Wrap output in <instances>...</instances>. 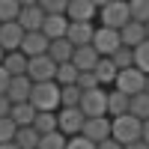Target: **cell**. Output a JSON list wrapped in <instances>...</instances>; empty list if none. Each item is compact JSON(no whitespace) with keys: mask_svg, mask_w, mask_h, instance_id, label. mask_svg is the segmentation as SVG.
<instances>
[{"mask_svg":"<svg viewBox=\"0 0 149 149\" xmlns=\"http://www.w3.org/2000/svg\"><path fill=\"white\" fill-rule=\"evenodd\" d=\"M27 102H30L36 110H57V107H60V84H54V81L33 84Z\"/></svg>","mask_w":149,"mask_h":149,"instance_id":"6da1fadb","label":"cell"},{"mask_svg":"<svg viewBox=\"0 0 149 149\" xmlns=\"http://www.w3.org/2000/svg\"><path fill=\"white\" fill-rule=\"evenodd\" d=\"M98 21L102 27H110V30H119L122 24H128L131 15H128V0H107L104 6H98Z\"/></svg>","mask_w":149,"mask_h":149,"instance_id":"7a4b0ae2","label":"cell"},{"mask_svg":"<svg viewBox=\"0 0 149 149\" xmlns=\"http://www.w3.org/2000/svg\"><path fill=\"white\" fill-rule=\"evenodd\" d=\"M110 137H113L116 143L140 140V119H137V116H131V113L110 116Z\"/></svg>","mask_w":149,"mask_h":149,"instance_id":"3957f363","label":"cell"},{"mask_svg":"<svg viewBox=\"0 0 149 149\" xmlns=\"http://www.w3.org/2000/svg\"><path fill=\"white\" fill-rule=\"evenodd\" d=\"M78 110L84 116H107V86H93L81 93Z\"/></svg>","mask_w":149,"mask_h":149,"instance_id":"277c9868","label":"cell"},{"mask_svg":"<svg viewBox=\"0 0 149 149\" xmlns=\"http://www.w3.org/2000/svg\"><path fill=\"white\" fill-rule=\"evenodd\" d=\"M143 84H146V74H143L137 66H128V69H119V72H116L113 90L125 93V95H134V93L143 90Z\"/></svg>","mask_w":149,"mask_h":149,"instance_id":"5b68a950","label":"cell"},{"mask_svg":"<svg viewBox=\"0 0 149 149\" xmlns=\"http://www.w3.org/2000/svg\"><path fill=\"white\" fill-rule=\"evenodd\" d=\"M54 72H57V63L48 54H39V57H27V78L33 84H42V81H54Z\"/></svg>","mask_w":149,"mask_h":149,"instance_id":"8992f818","label":"cell"},{"mask_svg":"<svg viewBox=\"0 0 149 149\" xmlns=\"http://www.w3.org/2000/svg\"><path fill=\"white\" fill-rule=\"evenodd\" d=\"M95 51H98V57H110L116 51V48L122 45L119 42V30H110V27H95V33H93V42H90Z\"/></svg>","mask_w":149,"mask_h":149,"instance_id":"52a82bcc","label":"cell"},{"mask_svg":"<svg viewBox=\"0 0 149 149\" xmlns=\"http://www.w3.org/2000/svg\"><path fill=\"white\" fill-rule=\"evenodd\" d=\"M81 125H84V113L78 107H57V131L72 137V134H81Z\"/></svg>","mask_w":149,"mask_h":149,"instance_id":"ba28073f","label":"cell"},{"mask_svg":"<svg viewBox=\"0 0 149 149\" xmlns=\"http://www.w3.org/2000/svg\"><path fill=\"white\" fill-rule=\"evenodd\" d=\"M81 134H84L86 140H93V143L110 137V116H84Z\"/></svg>","mask_w":149,"mask_h":149,"instance_id":"9c48e42d","label":"cell"},{"mask_svg":"<svg viewBox=\"0 0 149 149\" xmlns=\"http://www.w3.org/2000/svg\"><path fill=\"white\" fill-rule=\"evenodd\" d=\"M93 33H95V24H93V21H69L66 39L78 48V45H90V42H93Z\"/></svg>","mask_w":149,"mask_h":149,"instance_id":"30bf717a","label":"cell"},{"mask_svg":"<svg viewBox=\"0 0 149 149\" xmlns=\"http://www.w3.org/2000/svg\"><path fill=\"white\" fill-rule=\"evenodd\" d=\"M48 42H51V39H48L42 30H30V33H24L18 51L27 54V57H39V54H48Z\"/></svg>","mask_w":149,"mask_h":149,"instance_id":"8fae6325","label":"cell"},{"mask_svg":"<svg viewBox=\"0 0 149 149\" xmlns=\"http://www.w3.org/2000/svg\"><path fill=\"white\" fill-rule=\"evenodd\" d=\"M21 39H24V30H21L18 21H3L0 24V48L3 51H18Z\"/></svg>","mask_w":149,"mask_h":149,"instance_id":"7c38bea8","label":"cell"},{"mask_svg":"<svg viewBox=\"0 0 149 149\" xmlns=\"http://www.w3.org/2000/svg\"><path fill=\"white\" fill-rule=\"evenodd\" d=\"M30 90H33V81L27 78V74H15V78H9V86H6V98L12 104H18V102H27L30 98Z\"/></svg>","mask_w":149,"mask_h":149,"instance_id":"4fadbf2b","label":"cell"},{"mask_svg":"<svg viewBox=\"0 0 149 149\" xmlns=\"http://www.w3.org/2000/svg\"><path fill=\"white\" fill-rule=\"evenodd\" d=\"M98 63V51L93 45H78L72 51V66L78 72H93V66Z\"/></svg>","mask_w":149,"mask_h":149,"instance_id":"5bb4252c","label":"cell"},{"mask_svg":"<svg viewBox=\"0 0 149 149\" xmlns=\"http://www.w3.org/2000/svg\"><path fill=\"white\" fill-rule=\"evenodd\" d=\"M95 3L93 0H69L66 3V18L69 21H93L95 18Z\"/></svg>","mask_w":149,"mask_h":149,"instance_id":"9a60e30c","label":"cell"},{"mask_svg":"<svg viewBox=\"0 0 149 149\" xmlns=\"http://www.w3.org/2000/svg\"><path fill=\"white\" fill-rule=\"evenodd\" d=\"M15 21L21 24V30H24V33H30V30H39V27H42L45 12L39 9V3H33V6H21V12H18V18H15Z\"/></svg>","mask_w":149,"mask_h":149,"instance_id":"2e32d148","label":"cell"},{"mask_svg":"<svg viewBox=\"0 0 149 149\" xmlns=\"http://www.w3.org/2000/svg\"><path fill=\"white\" fill-rule=\"evenodd\" d=\"M116 72H119V69L113 66V60H110V57H98V63L93 66V74H95L98 86H113Z\"/></svg>","mask_w":149,"mask_h":149,"instance_id":"e0dca14e","label":"cell"},{"mask_svg":"<svg viewBox=\"0 0 149 149\" xmlns=\"http://www.w3.org/2000/svg\"><path fill=\"white\" fill-rule=\"evenodd\" d=\"M143 39H146V30H143L140 21H128V24H122V27H119V42L125 45V48L140 45Z\"/></svg>","mask_w":149,"mask_h":149,"instance_id":"ac0fdd59","label":"cell"},{"mask_svg":"<svg viewBox=\"0 0 149 149\" xmlns=\"http://www.w3.org/2000/svg\"><path fill=\"white\" fill-rule=\"evenodd\" d=\"M72 51H74V45L66 39V36L48 42V57H51L54 63H69V60H72Z\"/></svg>","mask_w":149,"mask_h":149,"instance_id":"d6986e66","label":"cell"},{"mask_svg":"<svg viewBox=\"0 0 149 149\" xmlns=\"http://www.w3.org/2000/svg\"><path fill=\"white\" fill-rule=\"evenodd\" d=\"M66 27H69V18L66 15H45L42 21V33L48 36V39H60V36H66Z\"/></svg>","mask_w":149,"mask_h":149,"instance_id":"ffe728a7","label":"cell"},{"mask_svg":"<svg viewBox=\"0 0 149 149\" xmlns=\"http://www.w3.org/2000/svg\"><path fill=\"white\" fill-rule=\"evenodd\" d=\"M0 66L9 72V78H15V74H27V54H21V51H6Z\"/></svg>","mask_w":149,"mask_h":149,"instance_id":"44dd1931","label":"cell"},{"mask_svg":"<svg viewBox=\"0 0 149 149\" xmlns=\"http://www.w3.org/2000/svg\"><path fill=\"white\" fill-rule=\"evenodd\" d=\"M33 116H36V107H33L30 102H18V104H12V107H9V119L15 122L18 128H21V125H30Z\"/></svg>","mask_w":149,"mask_h":149,"instance_id":"7402d4cb","label":"cell"},{"mask_svg":"<svg viewBox=\"0 0 149 149\" xmlns=\"http://www.w3.org/2000/svg\"><path fill=\"white\" fill-rule=\"evenodd\" d=\"M12 143H15L18 149H36V143H39V131H36L33 125H21V128H15Z\"/></svg>","mask_w":149,"mask_h":149,"instance_id":"603a6c76","label":"cell"},{"mask_svg":"<svg viewBox=\"0 0 149 149\" xmlns=\"http://www.w3.org/2000/svg\"><path fill=\"white\" fill-rule=\"evenodd\" d=\"M128 113L137 116V119H149V93H134L128 95Z\"/></svg>","mask_w":149,"mask_h":149,"instance_id":"cb8c5ba5","label":"cell"},{"mask_svg":"<svg viewBox=\"0 0 149 149\" xmlns=\"http://www.w3.org/2000/svg\"><path fill=\"white\" fill-rule=\"evenodd\" d=\"M30 125L39 131V134H48V131H57V110H36V116Z\"/></svg>","mask_w":149,"mask_h":149,"instance_id":"d4e9b609","label":"cell"},{"mask_svg":"<svg viewBox=\"0 0 149 149\" xmlns=\"http://www.w3.org/2000/svg\"><path fill=\"white\" fill-rule=\"evenodd\" d=\"M128 113V95L119 90H107V116Z\"/></svg>","mask_w":149,"mask_h":149,"instance_id":"484cf974","label":"cell"},{"mask_svg":"<svg viewBox=\"0 0 149 149\" xmlns=\"http://www.w3.org/2000/svg\"><path fill=\"white\" fill-rule=\"evenodd\" d=\"M36 149H66V134H63V131L39 134V143H36Z\"/></svg>","mask_w":149,"mask_h":149,"instance_id":"4316f807","label":"cell"},{"mask_svg":"<svg viewBox=\"0 0 149 149\" xmlns=\"http://www.w3.org/2000/svg\"><path fill=\"white\" fill-rule=\"evenodd\" d=\"M74 81H78V69L72 66V60H69V63H57V72H54V84L66 86V84H74Z\"/></svg>","mask_w":149,"mask_h":149,"instance_id":"83f0119b","label":"cell"},{"mask_svg":"<svg viewBox=\"0 0 149 149\" xmlns=\"http://www.w3.org/2000/svg\"><path fill=\"white\" fill-rule=\"evenodd\" d=\"M81 102V90H78V84H66V86H60V107H78Z\"/></svg>","mask_w":149,"mask_h":149,"instance_id":"f1b7e54d","label":"cell"},{"mask_svg":"<svg viewBox=\"0 0 149 149\" xmlns=\"http://www.w3.org/2000/svg\"><path fill=\"white\" fill-rule=\"evenodd\" d=\"M131 54H134V66H137L143 74H149V39H143L140 45H134Z\"/></svg>","mask_w":149,"mask_h":149,"instance_id":"f546056e","label":"cell"},{"mask_svg":"<svg viewBox=\"0 0 149 149\" xmlns=\"http://www.w3.org/2000/svg\"><path fill=\"white\" fill-rule=\"evenodd\" d=\"M128 15H131V21L146 24L149 21V0H128Z\"/></svg>","mask_w":149,"mask_h":149,"instance_id":"4dcf8cb0","label":"cell"},{"mask_svg":"<svg viewBox=\"0 0 149 149\" xmlns=\"http://www.w3.org/2000/svg\"><path fill=\"white\" fill-rule=\"evenodd\" d=\"M110 60H113L116 69H128V66H134V54H131V48H125V45H119L116 51L110 54Z\"/></svg>","mask_w":149,"mask_h":149,"instance_id":"1f68e13d","label":"cell"},{"mask_svg":"<svg viewBox=\"0 0 149 149\" xmlns=\"http://www.w3.org/2000/svg\"><path fill=\"white\" fill-rule=\"evenodd\" d=\"M18 12H21L18 0H0V24H3V21H15Z\"/></svg>","mask_w":149,"mask_h":149,"instance_id":"d6a6232c","label":"cell"},{"mask_svg":"<svg viewBox=\"0 0 149 149\" xmlns=\"http://www.w3.org/2000/svg\"><path fill=\"white\" fill-rule=\"evenodd\" d=\"M66 3L69 0H39V9L45 15H66Z\"/></svg>","mask_w":149,"mask_h":149,"instance_id":"836d02e7","label":"cell"},{"mask_svg":"<svg viewBox=\"0 0 149 149\" xmlns=\"http://www.w3.org/2000/svg\"><path fill=\"white\" fill-rule=\"evenodd\" d=\"M15 122H12L9 116H0V143H9L12 137H15Z\"/></svg>","mask_w":149,"mask_h":149,"instance_id":"e575fe53","label":"cell"},{"mask_svg":"<svg viewBox=\"0 0 149 149\" xmlns=\"http://www.w3.org/2000/svg\"><path fill=\"white\" fill-rule=\"evenodd\" d=\"M66 149H95V143L86 140L84 134H72V137H66Z\"/></svg>","mask_w":149,"mask_h":149,"instance_id":"d590c367","label":"cell"},{"mask_svg":"<svg viewBox=\"0 0 149 149\" xmlns=\"http://www.w3.org/2000/svg\"><path fill=\"white\" fill-rule=\"evenodd\" d=\"M74 84H78L81 93H84V90H93V86H98V81H95L93 72H78V81H74Z\"/></svg>","mask_w":149,"mask_h":149,"instance_id":"8d00e7d4","label":"cell"},{"mask_svg":"<svg viewBox=\"0 0 149 149\" xmlns=\"http://www.w3.org/2000/svg\"><path fill=\"white\" fill-rule=\"evenodd\" d=\"M95 149H122V143H116L113 137H104V140H98Z\"/></svg>","mask_w":149,"mask_h":149,"instance_id":"74e56055","label":"cell"},{"mask_svg":"<svg viewBox=\"0 0 149 149\" xmlns=\"http://www.w3.org/2000/svg\"><path fill=\"white\" fill-rule=\"evenodd\" d=\"M9 107H12V102H9L3 93H0V116H9Z\"/></svg>","mask_w":149,"mask_h":149,"instance_id":"f35d334b","label":"cell"},{"mask_svg":"<svg viewBox=\"0 0 149 149\" xmlns=\"http://www.w3.org/2000/svg\"><path fill=\"white\" fill-rule=\"evenodd\" d=\"M140 140L149 143V119H140Z\"/></svg>","mask_w":149,"mask_h":149,"instance_id":"ab89813d","label":"cell"},{"mask_svg":"<svg viewBox=\"0 0 149 149\" xmlns=\"http://www.w3.org/2000/svg\"><path fill=\"white\" fill-rule=\"evenodd\" d=\"M6 86H9V72L0 66V93H6Z\"/></svg>","mask_w":149,"mask_h":149,"instance_id":"60d3db41","label":"cell"},{"mask_svg":"<svg viewBox=\"0 0 149 149\" xmlns=\"http://www.w3.org/2000/svg\"><path fill=\"white\" fill-rule=\"evenodd\" d=\"M122 149H149V143H143V140H131V143H122Z\"/></svg>","mask_w":149,"mask_h":149,"instance_id":"b9f144b4","label":"cell"},{"mask_svg":"<svg viewBox=\"0 0 149 149\" xmlns=\"http://www.w3.org/2000/svg\"><path fill=\"white\" fill-rule=\"evenodd\" d=\"M0 149H18V146H15V143L9 140V143H0Z\"/></svg>","mask_w":149,"mask_h":149,"instance_id":"7bdbcfd3","label":"cell"},{"mask_svg":"<svg viewBox=\"0 0 149 149\" xmlns=\"http://www.w3.org/2000/svg\"><path fill=\"white\" fill-rule=\"evenodd\" d=\"M21 6H33V3H39V0H18Z\"/></svg>","mask_w":149,"mask_h":149,"instance_id":"ee69618b","label":"cell"},{"mask_svg":"<svg viewBox=\"0 0 149 149\" xmlns=\"http://www.w3.org/2000/svg\"><path fill=\"white\" fill-rule=\"evenodd\" d=\"M93 3H95V9H98V6H104V3H107V0H93Z\"/></svg>","mask_w":149,"mask_h":149,"instance_id":"f6af8a7d","label":"cell"},{"mask_svg":"<svg viewBox=\"0 0 149 149\" xmlns=\"http://www.w3.org/2000/svg\"><path fill=\"white\" fill-rule=\"evenodd\" d=\"M143 93H149V74H146V84H143Z\"/></svg>","mask_w":149,"mask_h":149,"instance_id":"bcb514c9","label":"cell"},{"mask_svg":"<svg viewBox=\"0 0 149 149\" xmlns=\"http://www.w3.org/2000/svg\"><path fill=\"white\" fill-rule=\"evenodd\" d=\"M143 30H146V39H149V21H146V24H143Z\"/></svg>","mask_w":149,"mask_h":149,"instance_id":"7dc6e473","label":"cell"},{"mask_svg":"<svg viewBox=\"0 0 149 149\" xmlns=\"http://www.w3.org/2000/svg\"><path fill=\"white\" fill-rule=\"evenodd\" d=\"M3 54H6V51H3V48H0V63H3Z\"/></svg>","mask_w":149,"mask_h":149,"instance_id":"c3c4849f","label":"cell"}]
</instances>
